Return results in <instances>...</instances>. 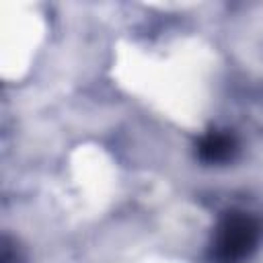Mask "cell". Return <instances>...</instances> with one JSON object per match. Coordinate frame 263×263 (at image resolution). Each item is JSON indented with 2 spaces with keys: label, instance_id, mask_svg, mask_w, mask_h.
<instances>
[{
  "label": "cell",
  "instance_id": "cell-1",
  "mask_svg": "<svg viewBox=\"0 0 263 263\" xmlns=\"http://www.w3.org/2000/svg\"><path fill=\"white\" fill-rule=\"evenodd\" d=\"M253 240H255L253 224L245 218H236V220H230V224L224 230L222 249L228 257H236V255H242L251 247Z\"/></svg>",
  "mask_w": 263,
  "mask_h": 263
}]
</instances>
